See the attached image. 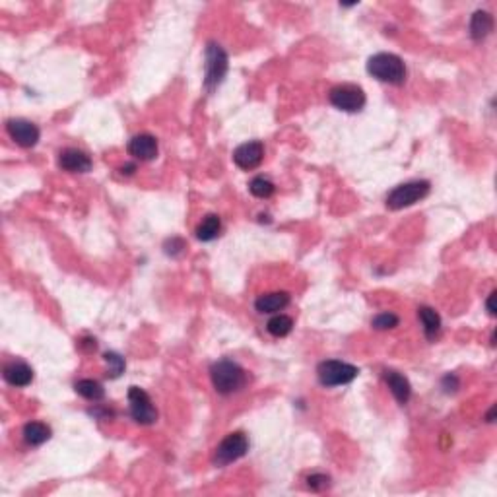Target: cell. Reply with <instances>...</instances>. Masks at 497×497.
<instances>
[{
    "label": "cell",
    "mask_w": 497,
    "mask_h": 497,
    "mask_svg": "<svg viewBox=\"0 0 497 497\" xmlns=\"http://www.w3.org/2000/svg\"><path fill=\"white\" fill-rule=\"evenodd\" d=\"M210 379L220 394H235L247 385V371L237 362L222 359L210 367Z\"/></svg>",
    "instance_id": "cell-1"
},
{
    "label": "cell",
    "mask_w": 497,
    "mask_h": 497,
    "mask_svg": "<svg viewBox=\"0 0 497 497\" xmlns=\"http://www.w3.org/2000/svg\"><path fill=\"white\" fill-rule=\"evenodd\" d=\"M367 72L385 84L400 86L406 80V64L399 54L377 53L367 61Z\"/></svg>",
    "instance_id": "cell-2"
},
{
    "label": "cell",
    "mask_w": 497,
    "mask_h": 497,
    "mask_svg": "<svg viewBox=\"0 0 497 497\" xmlns=\"http://www.w3.org/2000/svg\"><path fill=\"white\" fill-rule=\"evenodd\" d=\"M431 191L429 181H408V183H402L396 188H392L389 196H387V208L391 210H402V208H408V206L416 205L420 200H424Z\"/></svg>",
    "instance_id": "cell-3"
},
{
    "label": "cell",
    "mask_w": 497,
    "mask_h": 497,
    "mask_svg": "<svg viewBox=\"0 0 497 497\" xmlns=\"http://www.w3.org/2000/svg\"><path fill=\"white\" fill-rule=\"evenodd\" d=\"M228 66H230V59H228V53L223 51L222 45L208 43L205 62V88L208 91H212L214 88H218L222 84L228 74Z\"/></svg>",
    "instance_id": "cell-4"
},
{
    "label": "cell",
    "mask_w": 497,
    "mask_h": 497,
    "mask_svg": "<svg viewBox=\"0 0 497 497\" xmlns=\"http://www.w3.org/2000/svg\"><path fill=\"white\" fill-rule=\"evenodd\" d=\"M359 369L346 362H338V359H327L320 362L317 367V377L322 387H340L348 385L357 377Z\"/></svg>",
    "instance_id": "cell-5"
},
{
    "label": "cell",
    "mask_w": 497,
    "mask_h": 497,
    "mask_svg": "<svg viewBox=\"0 0 497 497\" xmlns=\"http://www.w3.org/2000/svg\"><path fill=\"white\" fill-rule=\"evenodd\" d=\"M248 451V437L243 431H233L222 443L216 447L214 453V464L216 466H228L231 462L243 459Z\"/></svg>",
    "instance_id": "cell-6"
},
{
    "label": "cell",
    "mask_w": 497,
    "mask_h": 497,
    "mask_svg": "<svg viewBox=\"0 0 497 497\" xmlns=\"http://www.w3.org/2000/svg\"><path fill=\"white\" fill-rule=\"evenodd\" d=\"M128 406H131V416L136 424L151 426L158 422V410L151 404L150 394L140 387L128 389Z\"/></svg>",
    "instance_id": "cell-7"
},
{
    "label": "cell",
    "mask_w": 497,
    "mask_h": 497,
    "mask_svg": "<svg viewBox=\"0 0 497 497\" xmlns=\"http://www.w3.org/2000/svg\"><path fill=\"white\" fill-rule=\"evenodd\" d=\"M329 99L336 109L346 111V113H357L365 107L364 89L359 86H354V84H340L336 88H332Z\"/></svg>",
    "instance_id": "cell-8"
},
{
    "label": "cell",
    "mask_w": 497,
    "mask_h": 497,
    "mask_svg": "<svg viewBox=\"0 0 497 497\" xmlns=\"http://www.w3.org/2000/svg\"><path fill=\"white\" fill-rule=\"evenodd\" d=\"M6 131H8L10 138L22 148H34L39 142V136H41L37 124L27 121V119H10L6 123Z\"/></svg>",
    "instance_id": "cell-9"
},
{
    "label": "cell",
    "mask_w": 497,
    "mask_h": 497,
    "mask_svg": "<svg viewBox=\"0 0 497 497\" xmlns=\"http://www.w3.org/2000/svg\"><path fill=\"white\" fill-rule=\"evenodd\" d=\"M262 160H265V146H262V142H258V140L241 144L239 148L233 151L235 165L245 169V171L257 169L258 165L262 163Z\"/></svg>",
    "instance_id": "cell-10"
},
{
    "label": "cell",
    "mask_w": 497,
    "mask_h": 497,
    "mask_svg": "<svg viewBox=\"0 0 497 497\" xmlns=\"http://www.w3.org/2000/svg\"><path fill=\"white\" fill-rule=\"evenodd\" d=\"M128 154L133 156L134 160L140 161H150L158 156V140L156 136H151L148 133L136 134L128 140V146H126Z\"/></svg>",
    "instance_id": "cell-11"
},
{
    "label": "cell",
    "mask_w": 497,
    "mask_h": 497,
    "mask_svg": "<svg viewBox=\"0 0 497 497\" xmlns=\"http://www.w3.org/2000/svg\"><path fill=\"white\" fill-rule=\"evenodd\" d=\"M59 168L68 173H88L91 169V158L78 148H66L59 154Z\"/></svg>",
    "instance_id": "cell-12"
},
{
    "label": "cell",
    "mask_w": 497,
    "mask_h": 497,
    "mask_svg": "<svg viewBox=\"0 0 497 497\" xmlns=\"http://www.w3.org/2000/svg\"><path fill=\"white\" fill-rule=\"evenodd\" d=\"M2 377L8 385L22 389V387H27L29 383L34 381V369L26 362H10V364L4 365Z\"/></svg>",
    "instance_id": "cell-13"
},
{
    "label": "cell",
    "mask_w": 497,
    "mask_h": 497,
    "mask_svg": "<svg viewBox=\"0 0 497 497\" xmlns=\"http://www.w3.org/2000/svg\"><path fill=\"white\" fill-rule=\"evenodd\" d=\"M383 377H385V383L389 385V389H391L392 396L396 399V402L402 404V406L408 404L410 396H412V387H410L408 379L404 375H400L399 371H394V369H385Z\"/></svg>",
    "instance_id": "cell-14"
},
{
    "label": "cell",
    "mask_w": 497,
    "mask_h": 497,
    "mask_svg": "<svg viewBox=\"0 0 497 497\" xmlns=\"http://www.w3.org/2000/svg\"><path fill=\"white\" fill-rule=\"evenodd\" d=\"M292 302L290 293L288 292H272V293H265L260 295L257 302H255V309L262 315H272V313H278V311L285 309L288 305Z\"/></svg>",
    "instance_id": "cell-15"
},
{
    "label": "cell",
    "mask_w": 497,
    "mask_h": 497,
    "mask_svg": "<svg viewBox=\"0 0 497 497\" xmlns=\"http://www.w3.org/2000/svg\"><path fill=\"white\" fill-rule=\"evenodd\" d=\"M494 31V16L486 10H476L470 20V36L474 41L486 39Z\"/></svg>",
    "instance_id": "cell-16"
},
{
    "label": "cell",
    "mask_w": 497,
    "mask_h": 497,
    "mask_svg": "<svg viewBox=\"0 0 497 497\" xmlns=\"http://www.w3.org/2000/svg\"><path fill=\"white\" fill-rule=\"evenodd\" d=\"M417 319L422 322V329L427 340H435L441 332V317L439 313L431 307H420L417 309Z\"/></svg>",
    "instance_id": "cell-17"
},
{
    "label": "cell",
    "mask_w": 497,
    "mask_h": 497,
    "mask_svg": "<svg viewBox=\"0 0 497 497\" xmlns=\"http://www.w3.org/2000/svg\"><path fill=\"white\" fill-rule=\"evenodd\" d=\"M51 439V427L43 422H29L24 426V441L31 447L47 443Z\"/></svg>",
    "instance_id": "cell-18"
},
{
    "label": "cell",
    "mask_w": 497,
    "mask_h": 497,
    "mask_svg": "<svg viewBox=\"0 0 497 497\" xmlns=\"http://www.w3.org/2000/svg\"><path fill=\"white\" fill-rule=\"evenodd\" d=\"M222 233V220L216 214H208L202 222L196 225V237L200 241H214Z\"/></svg>",
    "instance_id": "cell-19"
},
{
    "label": "cell",
    "mask_w": 497,
    "mask_h": 497,
    "mask_svg": "<svg viewBox=\"0 0 497 497\" xmlns=\"http://www.w3.org/2000/svg\"><path fill=\"white\" fill-rule=\"evenodd\" d=\"M74 389H76V392L80 394L82 399L89 400V402H99V400H103V396H105L103 385L94 381V379H82V381L76 383Z\"/></svg>",
    "instance_id": "cell-20"
},
{
    "label": "cell",
    "mask_w": 497,
    "mask_h": 497,
    "mask_svg": "<svg viewBox=\"0 0 497 497\" xmlns=\"http://www.w3.org/2000/svg\"><path fill=\"white\" fill-rule=\"evenodd\" d=\"M267 329H268V332L272 334V336L284 338V336H288L290 332H292L293 319L292 317H288V315H282V313H280V315H274L272 319L268 320Z\"/></svg>",
    "instance_id": "cell-21"
},
{
    "label": "cell",
    "mask_w": 497,
    "mask_h": 497,
    "mask_svg": "<svg viewBox=\"0 0 497 497\" xmlns=\"http://www.w3.org/2000/svg\"><path fill=\"white\" fill-rule=\"evenodd\" d=\"M248 191H251V195L257 196V198H270V196L274 195L276 186L270 179L255 177L248 183Z\"/></svg>",
    "instance_id": "cell-22"
},
{
    "label": "cell",
    "mask_w": 497,
    "mask_h": 497,
    "mask_svg": "<svg viewBox=\"0 0 497 497\" xmlns=\"http://www.w3.org/2000/svg\"><path fill=\"white\" fill-rule=\"evenodd\" d=\"M103 362L107 365V377L111 379H117L124 371V359L117 352H107L103 355Z\"/></svg>",
    "instance_id": "cell-23"
},
{
    "label": "cell",
    "mask_w": 497,
    "mask_h": 497,
    "mask_svg": "<svg viewBox=\"0 0 497 497\" xmlns=\"http://www.w3.org/2000/svg\"><path fill=\"white\" fill-rule=\"evenodd\" d=\"M399 322L400 319L394 315V313H379V315L371 320V325L377 330L394 329V327H399Z\"/></svg>",
    "instance_id": "cell-24"
},
{
    "label": "cell",
    "mask_w": 497,
    "mask_h": 497,
    "mask_svg": "<svg viewBox=\"0 0 497 497\" xmlns=\"http://www.w3.org/2000/svg\"><path fill=\"white\" fill-rule=\"evenodd\" d=\"M307 488L311 491H325L330 488V478L327 474H311L307 478Z\"/></svg>",
    "instance_id": "cell-25"
},
{
    "label": "cell",
    "mask_w": 497,
    "mask_h": 497,
    "mask_svg": "<svg viewBox=\"0 0 497 497\" xmlns=\"http://www.w3.org/2000/svg\"><path fill=\"white\" fill-rule=\"evenodd\" d=\"M163 248H165V253H168V255H171V257H177V255H181V253L185 251V241L179 239V237H171L169 241H165Z\"/></svg>",
    "instance_id": "cell-26"
},
{
    "label": "cell",
    "mask_w": 497,
    "mask_h": 497,
    "mask_svg": "<svg viewBox=\"0 0 497 497\" xmlns=\"http://www.w3.org/2000/svg\"><path fill=\"white\" fill-rule=\"evenodd\" d=\"M441 387L445 389V392H454L457 389H459V379H457V375H445L443 381H441Z\"/></svg>",
    "instance_id": "cell-27"
},
{
    "label": "cell",
    "mask_w": 497,
    "mask_h": 497,
    "mask_svg": "<svg viewBox=\"0 0 497 497\" xmlns=\"http://www.w3.org/2000/svg\"><path fill=\"white\" fill-rule=\"evenodd\" d=\"M80 348L82 350H86V352H94V350L98 348V344H96L94 338H84V340L80 342Z\"/></svg>",
    "instance_id": "cell-28"
},
{
    "label": "cell",
    "mask_w": 497,
    "mask_h": 497,
    "mask_svg": "<svg viewBox=\"0 0 497 497\" xmlns=\"http://www.w3.org/2000/svg\"><path fill=\"white\" fill-rule=\"evenodd\" d=\"M494 299H496V292L489 293L488 302H486V307H488V313L491 317H496V305H494Z\"/></svg>",
    "instance_id": "cell-29"
},
{
    "label": "cell",
    "mask_w": 497,
    "mask_h": 497,
    "mask_svg": "<svg viewBox=\"0 0 497 497\" xmlns=\"http://www.w3.org/2000/svg\"><path fill=\"white\" fill-rule=\"evenodd\" d=\"M494 416H496V406H494V408L489 410V414H488V422H494Z\"/></svg>",
    "instance_id": "cell-30"
}]
</instances>
